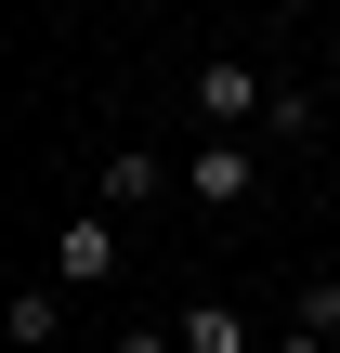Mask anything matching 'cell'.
I'll list each match as a JSON object with an SVG mask.
<instances>
[{"label": "cell", "instance_id": "cell-8", "mask_svg": "<svg viewBox=\"0 0 340 353\" xmlns=\"http://www.w3.org/2000/svg\"><path fill=\"white\" fill-rule=\"evenodd\" d=\"M262 131H275V144H301V131H314V92H301V79H275V105H262Z\"/></svg>", "mask_w": 340, "mask_h": 353}, {"label": "cell", "instance_id": "cell-7", "mask_svg": "<svg viewBox=\"0 0 340 353\" xmlns=\"http://www.w3.org/2000/svg\"><path fill=\"white\" fill-rule=\"evenodd\" d=\"M92 183H105V210H144V196H157V183H170V170H157V157H144V144H118V157H105V170H92Z\"/></svg>", "mask_w": 340, "mask_h": 353}, {"label": "cell", "instance_id": "cell-3", "mask_svg": "<svg viewBox=\"0 0 340 353\" xmlns=\"http://www.w3.org/2000/svg\"><path fill=\"white\" fill-rule=\"evenodd\" d=\"M105 275H118V223H105V210H66V223H52V288L79 301V288H105Z\"/></svg>", "mask_w": 340, "mask_h": 353}, {"label": "cell", "instance_id": "cell-5", "mask_svg": "<svg viewBox=\"0 0 340 353\" xmlns=\"http://www.w3.org/2000/svg\"><path fill=\"white\" fill-rule=\"evenodd\" d=\"M0 327H13V353H52V341H66V288H13Z\"/></svg>", "mask_w": 340, "mask_h": 353}, {"label": "cell", "instance_id": "cell-2", "mask_svg": "<svg viewBox=\"0 0 340 353\" xmlns=\"http://www.w3.org/2000/svg\"><path fill=\"white\" fill-rule=\"evenodd\" d=\"M183 196H197V210H249V196H262V157H249V131H197V157H183Z\"/></svg>", "mask_w": 340, "mask_h": 353}, {"label": "cell", "instance_id": "cell-6", "mask_svg": "<svg viewBox=\"0 0 340 353\" xmlns=\"http://www.w3.org/2000/svg\"><path fill=\"white\" fill-rule=\"evenodd\" d=\"M340 341V275H314L301 301H288V353H328Z\"/></svg>", "mask_w": 340, "mask_h": 353}, {"label": "cell", "instance_id": "cell-1", "mask_svg": "<svg viewBox=\"0 0 340 353\" xmlns=\"http://www.w3.org/2000/svg\"><path fill=\"white\" fill-rule=\"evenodd\" d=\"M183 105H197V131H262L275 79H262V65H236V52H210V65L183 79Z\"/></svg>", "mask_w": 340, "mask_h": 353}, {"label": "cell", "instance_id": "cell-9", "mask_svg": "<svg viewBox=\"0 0 340 353\" xmlns=\"http://www.w3.org/2000/svg\"><path fill=\"white\" fill-rule=\"evenodd\" d=\"M118 353H183V341H170V314H157V327L131 314V327H118Z\"/></svg>", "mask_w": 340, "mask_h": 353}, {"label": "cell", "instance_id": "cell-4", "mask_svg": "<svg viewBox=\"0 0 340 353\" xmlns=\"http://www.w3.org/2000/svg\"><path fill=\"white\" fill-rule=\"evenodd\" d=\"M170 341H183V353H249V314H236V301H183Z\"/></svg>", "mask_w": 340, "mask_h": 353}]
</instances>
